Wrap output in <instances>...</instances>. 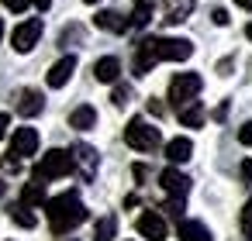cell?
<instances>
[{
  "label": "cell",
  "mask_w": 252,
  "mask_h": 241,
  "mask_svg": "<svg viewBox=\"0 0 252 241\" xmlns=\"http://www.w3.org/2000/svg\"><path fill=\"white\" fill-rule=\"evenodd\" d=\"M200 86H204V80H200L197 73H176V76L169 80V104H173V107L180 110L183 104L197 100Z\"/></svg>",
  "instance_id": "277c9868"
},
{
  "label": "cell",
  "mask_w": 252,
  "mask_h": 241,
  "mask_svg": "<svg viewBox=\"0 0 252 241\" xmlns=\"http://www.w3.org/2000/svg\"><path fill=\"white\" fill-rule=\"evenodd\" d=\"M11 220H14L18 227H35V224H38V217H35L32 207H25V203H14V207H11Z\"/></svg>",
  "instance_id": "cb8c5ba5"
},
{
  "label": "cell",
  "mask_w": 252,
  "mask_h": 241,
  "mask_svg": "<svg viewBox=\"0 0 252 241\" xmlns=\"http://www.w3.org/2000/svg\"><path fill=\"white\" fill-rule=\"evenodd\" d=\"M94 25L100 28V31H114V35H121V31H128V18H121L118 11H100L97 18H94Z\"/></svg>",
  "instance_id": "9a60e30c"
},
{
  "label": "cell",
  "mask_w": 252,
  "mask_h": 241,
  "mask_svg": "<svg viewBox=\"0 0 252 241\" xmlns=\"http://www.w3.org/2000/svg\"><path fill=\"white\" fill-rule=\"evenodd\" d=\"M69 172H73V155H69L66 148H52V152H45V155L35 162V179H42V183L63 179V176H69Z\"/></svg>",
  "instance_id": "3957f363"
},
{
  "label": "cell",
  "mask_w": 252,
  "mask_h": 241,
  "mask_svg": "<svg viewBox=\"0 0 252 241\" xmlns=\"http://www.w3.org/2000/svg\"><path fill=\"white\" fill-rule=\"evenodd\" d=\"M94 76H97L100 83H118V80H121V62H118L114 55H104V59L94 62Z\"/></svg>",
  "instance_id": "5bb4252c"
},
{
  "label": "cell",
  "mask_w": 252,
  "mask_h": 241,
  "mask_svg": "<svg viewBox=\"0 0 252 241\" xmlns=\"http://www.w3.org/2000/svg\"><path fill=\"white\" fill-rule=\"evenodd\" d=\"M238 224H242V234L252 241V196H249V203L242 207V217H238Z\"/></svg>",
  "instance_id": "d4e9b609"
},
{
  "label": "cell",
  "mask_w": 252,
  "mask_h": 241,
  "mask_svg": "<svg viewBox=\"0 0 252 241\" xmlns=\"http://www.w3.org/2000/svg\"><path fill=\"white\" fill-rule=\"evenodd\" d=\"M45 217H49V227L52 234H69L73 227H80L87 220V207L80 200V193H59L52 200H45Z\"/></svg>",
  "instance_id": "6da1fadb"
},
{
  "label": "cell",
  "mask_w": 252,
  "mask_h": 241,
  "mask_svg": "<svg viewBox=\"0 0 252 241\" xmlns=\"http://www.w3.org/2000/svg\"><path fill=\"white\" fill-rule=\"evenodd\" d=\"M187 11H190V4L187 0H166V25H180L183 18H187Z\"/></svg>",
  "instance_id": "603a6c76"
},
{
  "label": "cell",
  "mask_w": 252,
  "mask_h": 241,
  "mask_svg": "<svg viewBox=\"0 0 252 241\" xmlns=\"http://www.w3.org/2000/svg\"><path fill=\"white\" fill-rule=\"evenodd\" d=\"M156 14V0H135V11H131V25L135 28H145Z\"/></svg>",
  "instance_id": "7402d4cb"
},
{
  "label": "cell",
  "mask_w": 252,
  "mask_h": 241,
  "mask_svg": "<svg viewBox=\"0 0 252 241\" xmlns=\"http://www.w3.org/2000/svg\"><path fill=\"white\" fill-rule=\"evenodd\" d=\"M128 100H131V90H128V86H121V83H114V93H111V104H114V107H125Z\"/></svg>",
  "instance_id": "484cf974"
},
{
  "label": "cell",
  "mask_w": 252,
  "mask_h": 241,
  "mask_svg": "<svg viewBox=\"0 0 252 241\" xmlns=\"http://www.w3.org/2000/svg\"><path fill=\"white\" fill-rule=\"evenodd\" d=\"M190 155H193V141H190V138H173V141L166 145V159H169L173 165L190 162Z\"/></svg>",
  "instance_id": "2e32d148"
},
{
  "label": "cell",
  "mask_w": 252,
  "mask_h": 241,
  "mask_svg": "<svg viewBox=\"0 0 252 241\" xmlns=\"http://www.w3.org/2000/svg\"><path fill=\"white\" fill-rule=\"evenodd\" d=\"M35 7L38 11H49V0H35Z\"/></svg>",
  "instance_id": "836d02e7"
},
{
  "label": "cell",
  "mask_w": 252,
  "mask_h": 241,
  "mask_svg": "<svg viewBox=\"0 0 252 241\" xmlns=\"http://www.w3.org/2000/svg\"><path fill=\"white\" fill-rule=\"evenodd\" d=\"M21 203H25V207H42V203H45V183H42V179L25 183V189H21Z\"/></svg>",
  "instance_id": "ffe728a7"
},
{
  "label": "cell",
  "mask_w": 252,
  "mask_h": 241,
  "mask_svg": "<svg viewBox=\"0 0 252 241\" xmlns=\"http://www.w3.org/2000/svg\"><path fill=\"white\" fill-rule=\"evenodd\" d=\"M176 114H180V124H183V128H200V124H204V107H200L197 100L183 104Z\"/></svg>",
  "instance_id": "d6986e66"
},
{
  "label": "cell",
  "mask_w": 252,
  "mask_h": 241,
  "mask_svg": "<svg viewBox=\"0 0 252 241\" xmlns=\"http://www.w3.org/2000/svg\"><path fill=\"white\" fill-rule=\"evenodd\" d=\"M83 4H100V0H83Z\"/></svg>",
  "instance_id": "74e56055"
},
{
  "label": "cell",
  "mask_w": 252,
  "mask_h": 241,
  "mask_svg": "<svg viewBox=\"0 0 252 241\" xmlns=\"http://www.w3.org/2000/svg\"><path fill=\"white\" fill-rule=\"evenodd\" d=\"M38 38H42V18H32V21H25V25H18L14 28V49L18 52H32L35 45H38Z\"/></svg>",
  "instance_id": "8992f818"
},
{
  "label": "cell",
  "mask_w": 252,
  "mask_h": 241,
  "mask_svg": "<svg viewBox=\"0 0 252 241\" xmlns=\"http://www.w3.org/2000/svg\"><path fill=\"white\" fill-rule=\"evenodd\" d=\"M125 145L135 148V152H156V148L162 145V134H159V128H152L149 121L131 117L128 128H125Z\"/></svg>",
  "instance_id": "7a4b0ae2"
},
{
  "label": "cell",
  "mask_w": 252,
  "mask_h": 241,
  "mask_svg": "<svg viewBox=\"0 0 252 241\" xmlns=\"http://www.w3.org/2000/svg\"><path fill=\"white\" fill-rule=\"evenodd\" d=\"M42 107H45L42 90H21V97H18V114L21 117H35V114H42Z\"/></svg>",
  "instance_id": "4fadbf2b"
},
{
  "label": "cell",
  "mask_w": 252,
  "mask_h": 241,
  "mask_svg": "<svg viewBox=\"0 0 252 241\" xmlns=\"http://www.w3.org/2000/svg\"><path fill=\"white\" fill-rule=\"evenodd\" d=\"M242 179L252 183V162H242Z\"/></svg>",
  "instance_id": "4dcf8cb0"
},
{
  "label": "cell",
  "mask_w": 252,
  "mask_h": 241,
  "mask_svg": "<svg viewBox=\"0 0 252 241\" xmlns=\"http://www.w3.org/2000/svg\"><path fill=\"white\" fill-rule=\"evenodd\" d=\"M156 49H159V62L169 59V62H187L193 55V45L187 38H156Z\"/></svg>",
  "instance_id": "5b68a950"
},
{
  "label": "cell",
  "mask_w": 252,
  "mask_h": 241,
  "mask_svg": "<svg viewBox=\"0 0 252 241\" xmlns=\"http://www.w3.org/2000/svg\"><path fill=\"white\" fill-rule=\"evenodd\" d=\"M235 4H238L242 11H252V0H235Z\"/></svg>",
  "instance_id": "d6a6232c"
},
{
  "label": "cell",
  "mask_w": 252,
  "mask_h": 241,
  "mask_svg": "<svg viewBox=\"0 0 252 241\" xmlns=\"http://www.w3.org/2000/svg\"><path fill=\"white\" fill-rule=\"evenodd\" d=\"M7 128H11V117L0 110V141H4V134H7Z\"/></svg>",
  "instance_id": "f546056e"
},
{
  "label": "cell",
  "mask_w": 252,
  "mask_h": 241,
  "mask_svg": "<svg viewBox=\"0 0 252 241\" xmlns=\"http://www.w3.org/2000/svg\"><path fill=\"white\" fill-rule=\"evenodd\" d=\"M69 241H73V238H69Z\"/></svg>",
  "instance_id": "f35d334b"
},
{
  "label": "cell",
  "mask_w": 252,
  "mask_h": 241,
  "mask_svg": "<svg viewBox=\"0 0 252 241\" xmlns=\"http://www.w3.org/2000/svg\"><path fill=\"white\" fill-rule=\"evenodd\" d=\"M4 189H7V183H4V179H0V196H4Z\"/></svg>",
  "instance_id": "d590c367"
},
{
  "label": "cell",
  "mask_w": 252,
  "mask_h": 241,
  "mask_svg": "<svg viewBox=\"0 0 252 241\" xmlns=\"http://www.w3.org/2000/svg\"><path fill=\"white\" fill-rule=\"evenodd\" d=\"M211 21H214V25H228V11H221V7L211 11Z\"/></svg>",
  "instance_id": "f1b7e54d"
},
{
  "label": "cell",
  "mask_w": 252,
  "mask_h": 241,
  "mask_svg": "<svg viewBox=\"0 0 252 241\" xmlns=\"http://www.w3.org/2000/svg\"><path fill=\"white\" fill-rule=\"evenodd\" d=\"M73 73H76V55H63V59L49 69V76H45V80H49V86H52V90H63V86L73 80Z\"/></svg>",
  "instance_id": "30bf717a"
},
{
  "label": "cell",
  "mask_w": 252,
  "mask_h": 241,
  "mask_svg": "<svg viewBox=\"0 0 252 241\" xmlns=\"http://www.w3.org/2000/svg\"><path fill=\"white\" fill-rule=\"evenodd\" d=\"M159 183H162V189H166L169 196H187V193H190V176H183V172H180L176 165L162 169Z\"/></svg>",
  "instance_id": "7c38bea8"
},
{
  "label": "cell",
  "mask_w": 252,
  "mask_h": 241,
  "mask_svg": "<svg viewBox=\"0 0 252 241\" xmlns=\"http://www.w3.org/2000/svg\"><path fill=\"white\" fill-rule=\"evenodd\" d=\"M245 35H249V38H252V21H249V28H245Z\"/></svg>",
  "instance_id": "8d00e7d4"
},
{
  "label": "cell",
  "mask_w": 252,
  "mask_h": 241,
  "mask_svg": "<svg viewBox=\"0 0 252 241\" xmlns=\"http://www.w3.org/2000/svg\"><path fill=\"white\" fill-rule=\"evenodd\" d=\"M94 124H97V110L90 104H83V107H76L69 114V128H76V131H90Z\"/></svg>",
  "instance_id": "ac0fdd59"
},
{
  "label": "cell",
  "mask_w": 252,
  "mask_h": 241,
  "mask_svg": "<svg viewBox=\"0 0 252 241\" xmlns=\"http://www.w3.org/2000/svg\"><path fill=\"white\" fill-rule=\"evenodd\" d=\"M156 62H159V49H156V38H142V42L135 45V76H149Z\"/></svg>",
  "instance_id": "ba28073f"
},
{
  "label": "cell",
  "mask_w": 252,
  "mask_h": 241,
  "mask_svg": "<svg viewBox=\"0 0 252 241\" xmlns=\"http://www.w3.org/2000/svg\"><path fill=\"white\" fill-rule=\"evenodd\" d=\"M131 172H135V179H145V176H149V169H145V165H135Z\"/></svg>",
  "instance_id": "1f68e13d"
},
{
  "label": "cell",
  "mask_w": 252,
  "mask_h": 241,
  "mask_svg": "<svg viewBox=\"0 0 252 241\" xmlns=\"http://www.w3.org/2000/svg\"><path fill=\"white\" fill-rule=\"evenodd\" d=\"M114 234H118V217L114 214H104L97 220V227H94V241H114Z\"/></svg>",
  "instance_id": "44dd1931"
},
{
  "label": "cell",
  "mask_w": 252,
  "mask_h": 241,
  "mask_svg": "<svg viewBox=\"0 0 252 241\" xmlns=\"http://www.w3.org/2000/svg\"><path fill=\"white\" fill-rule=\"evenodd\" d=\"M4 7L14 11V14H25V11L32 7V0H4Z\"/></svg>",
  "instance_id": "4316f807"
},
{
  "label": "cell",
  "mask_w": 252,
  "mask_h": 241,
  "mask_svg": "<svg viewBox=\"0 0 252 241\" xmlns=\"http://www.w3.org/2000/svg\"><path fill=\"white\" fill-rule=\"evenodd\" d=\"M35 152H38V131H35V128H18L14 138H11V155L28 159V155H35Z\"/></svg>",
  "instance_id": "9c48e42d"
},
{
  "label": "cell",
  "mask_w": 252,
  "mask_h": 241,
  "mask_svg": "<svg viewBox=\"0 0 252 241\" xmlns=\"http://www.w3.org/2000/svg\"><path fill=\"white\" fill-rule=\"evenodd\" d=\"M238 141H242V145H249V148H252V121H245V124H242V128H238Z\"/></svg>",
  "instance_id": "83f0119b"
},
{
  "label": "cell",
  "mask_w": 252,
  "mask_h": 241,
  "mask_svg": "<svg viewBox=\"0 0 252 241\" xmlns=\"http://www.w3.org/2000/svg\"><path fill=\"white\" fill-rule=\"evenodd\" d=\"M135 231H138L142 238H149V241H166V220H162L159 210H145V214L135 220Z\"/></svg>",
  "instance_id": "52a82bcc"
},
{
  "label": "cell",
  "mask_w": 252,
  "mask_h": 241,
  "mask_svg": "<svg viewBox=\"0 0 252 241\" xmlns=\"http://www.w3.org/2000/svg\"><path fill=\"white\" fill-rule=\"evenodd\" d=\"M69 155H73V169L80 165V176L83 179H94V172H97V152L90 145H73Z\"/></svg>",
  "instance_id": "8fae6325"
},
{
  "label": "cell",
  "mask_w": 252,
  "mask_h": 241,
  "mask_svg": "<svg viewBox=\"0 0 252 241\" xmlns=\"http://www.w3.org/2000/svg\"><path fill=\"white\" fill-rule=\"evenodd\" d=\"M176 234H180V241H214L211 231H207L200 220H180Z\"/></svg>",
  "instance_id": "e0dca14e"
},
{
  "label": "cell",
  "mask_w": 252,
  "mask_h": 241,
  "mask_svg": "<svg viewBox=\"0 0 252 241\" xmlns=\"http://www.w3.org/2000/svg\"><path fill=\"white\" fill-rule=\"evenodd\" d=\"M0 42H4V18H0Z\"/></svg>",
  "instance_id": "e575fe53"
}]
</instances>
